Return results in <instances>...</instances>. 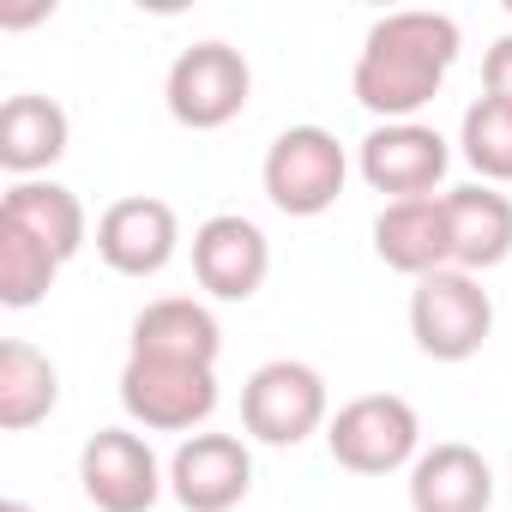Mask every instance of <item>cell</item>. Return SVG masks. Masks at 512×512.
<instances>
[{
  "instance_id": "6da1fadb",
  "label": "cell",
  "mask_w": 512,
  "mask_h": 512,
  "mask_svg": "<svg viewBox=\"0 0 512 512\" xmlns=\"http://www.w3.org/2000/svg\"><path fill=\"white\" fill-rule=\"evenodd\" d=\"M458 49H464V37H458V19L452 13H422V7L386 13L362 37L350 91L380 121H416L440 97Z\"/></svg>"
},
{
  "instance_id": "7a4b0ae2",
  "label": "cell",
  "mask_w": 512,
  "mask_h": 512,
  "mask_svg": "<svg viewBox=\"0 0 512 512\" xmlns=\"http://www.w3.org/2000/svg\"><path fill=\"white\" fill-rule=\"evenodd\" d=\"M326 452L350 476H392L422 458V416L398 392H362L326 422Z\"/></svg>"
},
{
  "instance_id": "3957f363",
  "label": "cell",
  "mask_w": 512,
  "mask_h": 512,
  "mask_svg": "<svg viewBox=\"0 0 512 512\" xmlns=\"http://www.w3.org/2000/svg\"><path fill=\"white\" fill-rule=\"evenodd\" d=\"M332 422V398L320 368L278 356L266 368H253L241 386V428L260 446H302L308 434H320Z\"/></svg>"
},
{
  "instance_id": "277c9868",
  "label": "cell",
  "mask_w": 512,
  "mask_h": 512,
  "mask_svg": "<svg viewBox=\"0 0 512 512\" xmlns=\"http://www.w3.org/2000/svg\"><path fill=\"white\" fill-rule=\"evenodd\" d=\"M247 97H253V67H247L241 49H229V43H217V37H205V43H193V49H181V55L169 61L163 103H169V115H175L187 133H217V127H229V121L247 109Z\"/></svg>"
},
{
  "instance_id": "5b68a950",
  "label": "cell",
  "mask_w": 512,
  "mask_h": 512,
  "mask_svg": "<svg viewBox=\"0 0 512 512\" xmlns=\"http://www.w3.org/2000/svg\"><path fill=\"white\" fill-rule=\"evenodd\" d=\"M488 332H494V302L470 272L446 266V272L416 278V290H410V338H416V350L428 362H470L488 344Z\"/></svg>"
},
{
  "instance_id": "8992f818",
  "label": "cell",
  "mask_w": 512,
  "mask_h": 512,
  "mask_svg": "<svg viewBox=\"0 0 512 512\" xmlns=\"http://www.w3.org/2000/svg\"><path fill=\"white\" fill-rule=\"evenodd\" d=\"M260 181H266V199L284 211V217H320L338 205L344 181H350V157L338 145V133L326 127H284L260 163Z\"/></svg>"
},
{
  "instance_id": "52a82bcc",
  "label": "cell",
  "mask_w": 512,
  "mask_h": 512,
  "mask_svg": "<svg viewBox=\"0 0 512 512\" xmlns=\"http://www.w3.org/2000/svg\"><path fill=\"white\" fill-rule=\"evenodd\" d=\"M121 410L151 434H193L217 410V368L199 362H163V356H127L121 368Z\"/></svg>"
},
{
  "instance_id": "ba28073f",
  "label": "cell",
  "mask_w": 512,
  "mask_h": 512,
  "mask_svg": "<svg viewBox=\"0 0 512 512\" xmlns=\"http://www.w3.org/2000/svg\"><path fill=\"white\" fill-rule=\"evenodd\" d=\"M356 169H362V181L374 193H386V205H398V199H434V187L452 169V145L428 121H380L356 145Z\"/></svg>"
},
{
  "instance_id": "9c48e42d",
  "label": "cell",
  "mask_w": 512,
  "mask_h": 512,
  "mask_svg": "<svg viewBox=\"0 0 512 512\" xmlns=\"http://www.w3.org/2000/svg\"><path fill=\"white\" fill-rule=\"evenodd\" d=\"M163 482L169 470L133 428H97L79 452V488L97 512H151L163 500Z\"/></svg>"
},
{
  "instance_id": "30bf717a",
  "label": "cell",
  "mask_w": 512,
  "mask_h": 512,
  "mask_svg": "<svg viewBox=\"0 0 512 512\" xmlns=\"http://www.w3.org/2000/svg\"><path fill=\"white\" fill-rule=\"evenodd\" d=\"M193 278L211 302H253L272 278V241L266 229L241 217V211H217L193 229Z\"/></svg>"
},
{
  "instance_id": "8fae6325",
  "label": "cell",
  "mask_w": 512,
  "mask_h": 512,
  "mask_svg": "<svg viewBox=\"0 0 512 512\" xmlns=\"http://www.w3.org/2000/svg\"><path fill=\"white\" fill-rule=\"evenodd\" d=\"M175 247H181V217L169 199L127 193L97 217V253L121 278H157L175 260Z\"/></svg>"
},
{
  "instance_id": "7c38bea8",
  "label": "cell",
  "mask_w": 512,
  "mask_h": 512,
  "mask_svg": "<svg viewBox=\"0 0 512 512\" xmlns=\"http://www.w3.org/2000/svg\"><path fill=\"white\" fill-rule=\"evenodd\" d=\"M253 488V452L241 434H187L169 458V494L187 512H235Z\"/></svg>"
},
{
  "instance_id": "4fadbf2b",
  "label": "cell",
  "mask_w": 512,
  "mask_h": 512,
  "mask_svg": "<svg viewBox=\"0 0 512 512\" xmlns=\"http://www.w3.org/2000/svg\"><path fill=\"white\" fill-rule=\"evenodd\" d=\"M410 512H494V464L470 440H434L410 464Z\"/></svg>"
},
{
  "instance_id": "5bb4252c",
  "label": "cell",
  "mask_w": 512,
  "mask_h": 512,
  "mask_svg": "<svg viewBox=\"0 0 512 512\" xmlns=\"http://www.w3.org/2000/svg\"><path fill=\"white\" fill-rule=\"evenodd\" d=\"M374 253L404 272V278H428L452 266V229H446V199H398L380 205L374 217Z\"/></svg>"
},
{
  "instance_id": "9a60e30c",
  "label": "cell",
  "mask_w": 512,
  "mask_h": 512,
  "mask_svg": "<svg viewBox=\"0 0 512 512\" xmlns=\"http://www.w3.org/2000/svg\"><path fill=\"white\" fill-rule=\"evenodd\" d=\"M446 199V229H452V266L458 272H494L512 260V199L500 187H452Z\"/></svg>"
},
{
  "instance_id": "2e32d148",
  "label": "cell",
  "mask_w": 512,
  "mask_h": 512,
  "mask_svg": "<svg viewBox=\"0 0 512 512\" xmlns=\"http://www.w3.org/2000/svg\"><path fill=\"white\" fill-rule=\"evenodd\" d=\"M217 350H223V326L193 296H157V302H145L133 314V350L127 356H163V362L217 368Z\"/></svg>"
},
{
  "instance_id": "e0dca14e",
  "label": "cell",
  "mask_w": 512,
  "mask_h": 512,
  "mask_svg": "<svg viewBox=\"0 0 512 512\" xmlns=\"http://www.w3.org/2000/svg\"><path fill=\"white\" fill-rule=\"evenodd\" d=\"M67 139H73V121L43 91H19L0 109V169L19 175V181H37L49 163H61Z\"/></svg>"
},
{
  "instance_id": "ac0fdd59",
  "label": "cell",
  "mask_w": 512,
  "mask_h": 512,
  "mask_svg": "<svg viewBox=\"0 0 512 512\" xmlns=\"http://www.w3.org/2000/svg\"><path fill=\"white\" fill-rule=\"evenodd\" d=\"M0 217L19 223L25 235H37L55 260L67 266L73 253L91 241V217H85V199L61 181H13L7 199H0Z\"/></svg>"
},
{
  "instance_id": "d6986e66",
  "label": "cell",
  "mask_w": 512,
  "mask_h": 512,
  "mask_svg": "<svg viewBox=\"0 0 512 512\" xmlns=\"http://www.w3.org/2000/svg\"><path fill=\"white\" fill-rule=\"evenodd\" d=\"M55 404H61V368L37 344L7 338L0 344V428L25 434V428L49 422Z\"/></svg>"
},
{
  "instance_id": "ffe728a7",
  "label": "cell",
  "mask_w": 512,
  "mask_h": 512,
  "mask_svg": "<svg viewBox=\"0 0 512 512\" xmlns=\"http://www.w3.org/2000/svg\"><path fill=\"white\" fill-rule=\"evenodd\" d=\"M458 157L482 175V187H506L512 181V103L476 97L458 121Z\"/></svg>"
},
{
  "instance_id": "44dd1931",
  "label": "cell",
  "mask_w": 512,
  "mask_h": 512,
  "mask_svg": "<svg viewBox=\"0 0 512 512\" xmlns=\"http://www.w3.org/2000/svg\"><path fill=\"white\" fill-rule=\"evenodd\" d=\"M55 278H61L55 253L37 235H25L19 223L0 217V302L7 308H37L55 290Z\"/></svg>"
},
{
  "instance_id": "7402d4cb",
  "label": "cell",
  "mask_w": 512,
  "mask_h": 512,
  "mask_svg": "<svg viewBox=\"0 0 512 512\" xmlns=\"http://www.w3.org/2000/svg\"><path fill=\"white\" fill-rule=\"evenodd\" d=\"M482 97L512 103V31H506V37H494V43H488V55H482Z\"/></svg>"
},
{
  "instance_id": "603a6c76",
  "label": "cell",
  "mask_w": 512,
  "mask_h": 512,
  "mask_svg": "<svg viewBox=\"0 0 512 512\" xmlns=\"http://www.w3.org/2000/svg\"><path fill=\"white\" fill-rule=\"evenodd\" d=\"M0 512H37L31 500H0Z\"/></svg>"
}]
</instances>
